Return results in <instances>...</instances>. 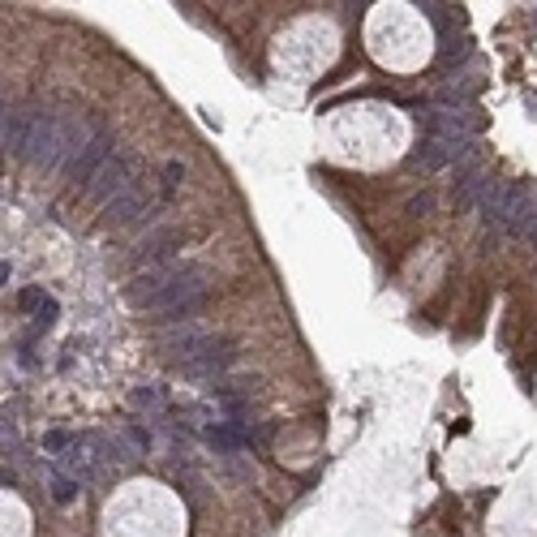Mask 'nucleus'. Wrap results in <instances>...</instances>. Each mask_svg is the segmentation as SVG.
Wrapping results in <instances>:
<instances>
[{
	"instance_id": "1",
	"label": "nucleus",
	"mask_w": 537,
	"mask_h": 537,
	"mask_svg": "<svg viewBox=\"0 0 537 537\" xmlns=\"http://www.w3.org/2000/svg\"><path fill=\"white\" fill-rule=\"evenodd\" d=\"M211 297V276L202 271V266H185V276L155 301V314H168V318H185L194 314L202 301Z\"/></svg>"
},
{
	"instance_id": "2",
	"label": "nucleus",
	"mask_w": 537,
	"mask_h": 537,
	"mask_svg": "<svg viewBox=\"0 0 537 537\" xmlns=\"http://www.w3.org/2000/svg\"><path fill=\"white\" fill-rule=\"evenodd\" d=\"M185 266H189V262H164V266H151V271L134 276V284H129V301L142 305V309H155V301L185 276Z\"/></svg>"
},
{
	"instance_id": "3",
	"label": "nucleus",
	"mask_w": 537,
	"mask_h": 537,
	"mask_svg": "<svg viewBox=\"0 0 537 537\" xmlns=\"http://www.w3.org/2000/svg\"><path fill=\"white\" fill-rule=\"evenodd\" d=\"M125 189H134V181H129V159L125 155H112V159H107V164L86 181V198L90 202H117Z\"/></svg>"
},
{
	"instance_id": "4",
	"label": "nucleus",
	"mask_w": 537,
	"mask_h": 537,
	"mask_svg": "<svg viewBox=\"0 0 537 537\" xmlns=\"http://www.w3.org/2000/svg\"><path fill=\"white\" fill-rule=\"evenodd\" d=\"M107 159H112V134H95L90 142H82L73 155H69V164H65V172L73 177V181H90L103 164H107Z\"/></svg>"
},
{
	"instance_id": "5",
	"label": "nucleus",
	"mask_w": 537,
	"mask_h": 537,
	"mask_svg": "<svg viewBox=\"0 0 537 537\" xmlns=\"http://www.w3.org/2000/svg\"><path fill=\"white\" fill-rule=\"evenodd\" d=\"M35 121H39V107H26V103H18V107H5V129H0V138H5V151L9 155H26V146H30V134H35Z\"/></svg>"
},
{
	"instance_id": "6",
	"label": "nucleus",
	"mask_w": 537,
	"mask_h": 537,
	"mask_svg": "<svg viewBox=\"0 0 537 537\" xmlns=\"http://www.w3.org/2000/svg\"><path fill=\"white\" fill-rule=\"evenodd\" d=\"M155 206V198L142 189V185H134V189H125L117 202H107L103 206V215H107V224H117V228H129V224H138L142 215Z\"/></svg>"
},
{
	"instance_id": "7",
	"label": "nucleus",
	"mask_w": 537,
	"mask_h": 537,
	"mask_svg": "<svg viewBox=\"0 0 537 537\" xmlns=\"http://www.w3.org/2000/svg\"><path fill=\"white\" fill-rule=\"evenodd\" d=\"M258 435H254V430H245L241 421H215V425H206V443L215 447V452H245L249 443H254Z\"/></svg>"
},
{
	"instance_id": "8",
	"label": "nucleus",
	"mask_w": 537,
	"mask_h": 537,
	"mask_svg": "<svg viewBox=\"0 0 537 537\" xmlns=\"http://www.w3.org/2000/svg\"><path fill=\"white\" fill-rule=\"evenodd\" d=\"M177 241H181L177 228H159V232H151L146 241H138V258H142V262H159V258H168V254H172Z\"/></svg>"
},
{
	"instance_id": "9",
	"label": "nucleus",
	"mask_w": 537,
	"mask_h": 537,
	"mask_svg": "<svg viewBox=\"0 0 537 537\" xmlns=\"http://www.w3.org/2000/svg\"><path fill=\"white\" fill-rule=\"evenodd\" d=\"M18 305H22V309H39V318H43V322L57 318V301H52L43 288H26V293L18 297Z\"/></svg>"
},
{
	"instance_id": "10",
	"label": "nucleus",
	"mask_w": 537,
	"mask_h": 537,
	"mask_svg": "<svg viewBox=\"0 0 537 537\" xmlns=\"http://www.w3.org/2000/svg\"><path fill=\"white\" fill-rule=\"evenodd\" d=\"M134 404L138 408H164V391H159V387H138L134 391Z\"/></svg>"
},
{
	"instance_id": "11",
	"label": "nucleus",
	"mask_w": 537,
	"mask_h": 537,
	"mask_svg": "<svg viewBox=\"0 0 537 537\" xmlns=\"http://www.w3.org/2000/svg\"><path fill=\"white\" fill-rule=\"evenodd\" d=\"M43 447H47V452H65V447L73 452V447H78V439H73V435H65V430H52V435H43Z\"/></svg>"
},
{
	"instance_id": "12",
	"label": "nucleus",
	"mask_w": 537,
	"mask_h": 537,
	"mask_svg": "<svg viewBox=\"0 0 537 537\" xmlns=\"http://www.w3.org/2000/svg\"><path fill=\"white\" fill-rule=\"evenodd\" d=\"M52 495H57V503H69V499L78 495V481H69V477H57V481H52Z\"/></svg>"
},
{
	"instance_id": "13",
	"label": "nucleus",
	"mask_w": 537,
	"mask_h": 537,
	"mask_svg": "<svg viewBox=\"0 0 537 537\" xmlns=\"http://www.w3.org/2000/svg\"><path fill=\"white\" fill-rule=\"evenodd\" d=\"M430 206H435V198H430V194H421V198H413V202H408V211H413V215H425Z\"/></svg>"
}]
</instances>
